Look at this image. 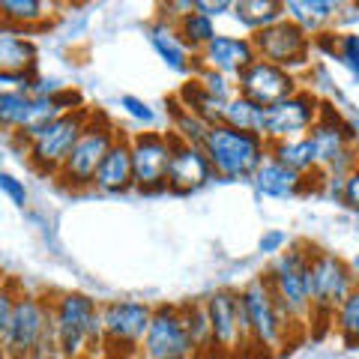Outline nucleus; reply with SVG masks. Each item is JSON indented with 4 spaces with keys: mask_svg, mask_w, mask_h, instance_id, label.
I'll list each match as a JSON object with an SVG mask.
<instances>
[{
    "mask_svg": "<svg viewBox=\"0 0 359 359\" xmlns=\"http://www.w3.org/2000/svg\"><path fill=\"white\" fill-rule=\"evenodd\" d=\"M255 60L257 54L252 36H224V33H216V39L198 54L201 69H212L222 75H240Z\"/></svg>",
    "mask_w": 359,
    "mask_h": 359,
    "instance_id": "f3484780",
    "label": "nucleus"
},
{
    "mask_svg": "<svg viewBox=\"0 0 359 359\" xmlns=\"http://www.w3.org/2000/svg\"><path fill=\"white\" fill-rule=\"evenodd\" d=\"M195 81L207 90V93L212 99H219V102L228 105L233 96H237V84H231V78L228 75H222V72H212V69H201Z\"/></svg>",
    "mask_w": 359,
    "mask_h": 359,
    "instance_id": "473e14b6",
    "label": "nucleus"
},
{
    "mask_svg": "<svg viewBox=\"0 0 359 359\" xmlns=\"http://www.w3.org/2000/svg\"><path fill=\"white\" fill-rule=\"evenodd\" d=\"M309 245H290L287 252L276 255L273 266L266 269V285L276 302L290 320L302 327L311 323V287H309Z\"/></svg>",
    "mask_w": 359,
    "mask_h": 359,
    "instance_id": "20e7f679",
    "label": "nucleus"
},
{
    "mask_svg": "<svg viewBox=\"0 0 359 359\" xmlns=\"http://www.w3.org/2000/svg\"><path fill=\"white\" fill-rule=\"evenodd\" d=\"M0 192L13 201L15 207H25L27 204V189H25V183H21L18 177L6 174V171H0Z\"/></svg>",
    "mask_w": 359,
    "mask_h": 359,
    "instance_id": "c9c22d12",
    "label": "nucleus"
},
{
    "mask_svg": "<svg viewBox=\"0 0 359 359\" xmlns=\"http://www.w3.org/2000/svg\"><path fill=\"white\" fill-rule=\"evenodd\" d=\"M207 132H210V126H207L204 120H198L195 114H189L186 108H180V105H177V111H174V135H177L180 141L204 144Z\"/></svg>",
    "mask_w": 359,
    "mask_h": 359,
    "instance_id": "2f4dec72",
    "label": "nucleus"
},
{
    "mask_svg": "<svg viewBox=\"0 0 359 359\" xmlns=\"http://www.w3.org/2000/svg\"><path fill=\"white\" fill-rule=\"evenodd\" d=\"M341 204H347L351 210H359V162L344 174V183H341Z\"/></svg>",
    "mask_w": 359,
    "mask_h": 359,
    "instance_id": "4c0bfd02",
    "label": "nucleus"
},
{
    "mask_svg": "<svg viewBox=\"0 0 359 359\" xmlns=\"http://www.w3.org/2000/svg\"><path fill=\"white\" fill-rule=\"evenodd\" d=\"M45 18H48V13H45V4H39V0H0V21L15 27L18 33L39 27Z\"/></svg>",
    "mask_w": 359,
    "mask_h": 359,
    "instance_id": "cd10ccee",
    "label": "nucleus"
},
{
    "mask_svg": "<svg viewBox=\"0 0 359 359\" xmlns=\"http://www.w3.org/2000/svg\"><path fill=\"white\" fill-rule=\"evenodd\" d=\"M252 45L261 60L278 66V69H287V72L302 69L311 54V36L287 18H282L273 27L252 33Z\"/></svg>",
    "mask_w": 359,
    "mask_h": 359,
    "instance_id": "f8f14e48",
    "label": "nucleus"
},
{
    "mask_svg": "<svg viewBox=\"0 0 359 359\" xmlns=\"http://www.w3.org/2000/svg\"><path fill=\"white\" fill-rule=\"evenodd\" d=\"M201 147H204L216 177L222 180H252L269 156V144L261 135L231 129L224 123L210 126Z\"/></svg>",
    "mask_w": 359,
    "mask_h": 359,
    "instance_id": "7ed1b4c3",
    "label": "nucleus"
},
{
    "mask_svg": "<svg viewBox=\"0 0 359 359\" xmlns=\"http://www.w3.org/2000/svg\"><path fill=\"white\" fill-rule=\"evenodd\" d=\"M120 105L126 108V114H129V117H135L138 123H144V126H153V123H156L153 108L144 102V99H138V96H123V99H120Z\"/></svg>",
    "mask_w": 359,
    "mask_h": 359,
    "instance_id": "e433bc0d",
    "label": "nucleus"
},
{
    "mask_svg": "<svg viewBox=\"0 0 359 359\" xmlns=\"http://www.w3.org/2000/svg\"><path fill=\"white\" fill-rule=\"evenodd\" d=\"M210 180H216V171H212L204 147H201V144L180 141L174 135V150H171V162H168L165 186L171 189V192L186 195V192H198V189H204Z\"/></svg>",
    "mask_w": 359,
    "mask_h": 359,
    "instance_id": "dca6fc26",
    "label": "nucleus"
},
{
    "mask_svg": "<svg viewBox=\"0 0 359 359\" xmlns=\"http://www.w3.org/2000/svg\"><path fill=\"white\" fill-rule=\"evenodd\" d=\"M210 330H212V347L222 353H240L252 351V335L245 309L240 299V290H216L212 297L204 299Z\"/></svg>",
    "mask_w": 359,
    "mask_h": 359,
    "instance_id": "9d476101",
    "label": "nucleus"
},
{
    "mask_svg": "<svg viewBox=\"0 0 359 359\" xmlns=\"http://www.w3.org/2000/svg\"><path fill=\"white\" fill-rule=\"evenodd\" d=\"M93 186L105 195H123L135 189V171H132V147L129 138L120 135L114 141V147L108 150V156L99 165V171L93 177Z\"/></svg>",
    "mask_w": 359,
    "mask_h": 359,
    "instance_id": "a211bd4d",
    "label": "nucleus"
},
{
    "mask_svg": "<svg viewBox=\"0 0 359 359\" xmlns=\"http://www.w3.org/2000/svg\"><path fill=\"white\" fill-rule=\"evenodd\" d=\"M255 180V189L261 192L264 198H297L299 192H306V177L290 171V168L278 165L276 159H269L257 168Z\"/></svg>",
    "mask_w": 359,
    "mask_h": 359,
    "instance_id": "6ab92c4d",
    "label": "nucleus"
},
{
    "mask_svg": "<svg viewBox=\"0 0 359 359\" xmlns=\"http://www.w3.org/2000/svg\"><path fill=\"white\" fill-rule=\"evenodd\" d=\"M233 15H237L252 33L273 27L285 18V4L282 0H237L233 4Z\"/></svg>",
    "mask_w": 359,
    "mask_h": 359,
    "instance_id": "393cba45",
    "label": "nucleus"
},
{
    "mask_svg": "<svg viewBox=\"0 0 359 359\" xmlns=\"http://www.w3.org/2000/svg\"><path fill=\"white\" fill-rule=\"evenodd\" d=\"M269 159H276L278 165L290 168L297 174H311L318 171V150H314L311 138H294V141H278V144H269Z\"/></svg>",
    "mask_w": 359,
    "mask_h": 359,
    "instance_id": "5701e85b",
    "label": "nucleus"
},
{
    "mask_svg": "<svg viewBox=\"0 0 359 359\" xmlns=\"http://www.w3.org/2000/svg\"><path fill=\"white\" fill-rule=\"evenodd\" d=\"M299 90V81L294 72L287 69H278V66L266 63L257 57L255 63H249L245 69L237 75V93L252 99L261 108H269L276 102H282V99L294 96Z\"/></svg>",
    "mask_w": 359,
    "mask_h": 359,
    "instance_id": "2eb2a0df",
    "label": "nucleus"
},
{
    "mask_svg": "<svg viewBox=\"0 0 359 359\" xmlns=\"http://www.w3.org/2000/svg\"><path fill=\"white\" fill-rule=\"evenodd\" d=\"M332 327L339 332V339L347 347H359V282L353 285V290L344 297V302L335 309Z\"/></svg>",
    "mask_w": 359,
    "mask_h": 359,
    "instance_id": "c756f323",
    "label": "nucleus"
},
{
    "mask_svg": "<svg viewBox=\"0 0 359 359\" xmlns=\"http://www.w3.org/2000/svg\"><path fill=\"white\" fill-rule=\"evenodd\" d=\"M332 57H339L359 78V33H341V36H335Z\"/></svg>",
    "mask_w": 359,
    "mask_h": 359,
    "instance_id": "72a5a7b5",
    "label": "nucleus"
},
{
    "mask_svg": "<svg viewBox=\"0 0 359 359\" xmlns=\"http://www.w3.org/2000/svg\"><path fill=\"white\" fill-rule=\"evenodd\" d=\"M353 153H356V159H359V129L353 132Z\"/></svg>",
    "mask_w": 359,
    "mask_h": 359,
    "instance_id": "a19ab883",
    "label": "nucleus"
},
{
    "mask_svg": "<svg viewBox=\"0 0 359 359\" xmlns=\"http://www.w3.org/2000/svg\"><path fill=\"white\" fill-rule=\"evenodd\" d=\"M150 45L174 72H189L192 69V48H189V45L183 42V36L177 33L174 21L159 18L156 25H150Z\"/></svg>",
    "mask_w": 359,
    "mask_h": 359,
    "instance_id": "aec40b11",
    "label": "nucleus"
},
{
    "mask_svg": "<svg viewBox=\"0 0 359 359\" xmlns=\"http://www.w3.org/2000/svg\"><path fill=\"white\" fill-rule=\"evenodd\" d=\"M120 138L114 123H111L105 114H90V123L84 126L81 138H78V144L72 147L69 159H66L63 171L57 174L66 186L72 189H84V186H93V177L99 171V165H102V159L108 156V150L114 147V141Z\"/></svg>",
    "mask_w": 359,
    "mask_h": 359,
    "instance_id": "1a4fd4ad",
    "label": "nucleus"
},
{
    "mask_svg": "<svg viewBox=\"0 0 359 359\" xmlns=\"http://www.w3.org/2000/svg\"><path fill=\"white\" fill-rule=\"evenodd\" d=\"M15 302H18L15 285L4 282V285H0V344H4V339H6V330H9V320H13Z\"/></svg>",
    "mask_w": 359,
    "mask_h": 359,
    "instance_id": "f704fd0d",
    "label": "nucleus"
},
{
    "mask_svg": "<svg viewBox=\"0 0 359 359\" xmlns=\"http://www.w3.org/2000/svg\"><path fill=\"white\" fill-rule=\"evenodd\" d=\"M102 353L108 356H138L141 341L150 330L153 309L138 299H111L102 302Z\"/></svg>",
    "mask_w": 359,
    "mask_h": 359,
    "instance_id": "6e6552de",
    "label": "nucleus"
},
{
    "mask_svg": "<svg viewBox=\"0 0 359 359\" xmlns=\"http://www.w3.org/2000/svg\"><path fill=\"white\" fill-rule=\"evenodd\" d=\"M90 114L93 111L87 108H75V111H66L57 120H51L48 126H42L33 138H27V156H30V165L36 168L39 174H54L57 177L63 171L66 159H69L72 147L81 138L84 126L90 123Z\"/></svg>",
    "mask_w": 359,
    "mask_h": 359,
    "instance_id": "0eeeda50",
    "label": "nucleus"
},
{
    "mask_svg": "<svg viewBox=\"0 0 359 359\" xmlns=\"http://www.w3.org/2000/svg\"><path fill=\"white\" fill-rule=\"evenodd\" d=\"M285 243H287V237L282 231H266L264 237H261V252L264 255H282L285 252Z\"/></svg>",
    "mask_w": 359,
    "mask_h": 359,
    "instance_id": "ea45409f",
    "label": "nucleus"
},
{
    "mask_svg": "<svg viewBox=\"0 0 359 359\" xmlns=\"http://www.w3.org/2000/svg\"><path fill=\"white\" fill-rule=\"evenodd\" d=\"M356 276L335 252L311 249L309 255V287H311V320L327 327L335 318V309L353 290Z\"/></svg>",
    "mask_w": 359,
    "mask_h": 359,
    "instance_id": "423d86ee",
    "label": "nucleus"
},
{
    "mask_svg": "<svg viewBox=\"0 0 359 359\" xmlns=\"http://www.w3.org/2000/svg\"><path fill=\"white\" fill-rule=\"evenodd\" d=\"M222 123L231 129H240V132H252V135H261L264 138V123H266V108H261L257 102L245 96H233L228 105H224V114Z\"/></svg>",
    "mask_w": 359,
    "mask_h": 359,
    "instance_id": "b1692460",
    "label": "nucleus"
},
{
    "mask_svg": "<svg viewBox=\"0 0 359 359\" xmlns=\"http://www.w3.org/2000/svg\"><path fill=\"white\" fill-rule=\"evenodd\" d=\"M323 111V102L309 90H297L294 96L282 99V102L266 108V123H264V141L278 144V141H294L306 138L311 126L318 123Z\"/></svg>",
    "mask_w": 359,
    "mask_h": 359,
    "instance_id": "9b49d317",
    "label": "nucleus"
},
{
    "mask_svg": "<svg viewBox=\"0 0 359 359\" xmlns=\"http://www.w3.org/2000/svg\"><path fill=\"white\" fill-rule=\"evenodd\" d=\"M335 15H339V4L332 0H287L285 4V18L302 27L309 36L311 33L320 36L323 27L335 21Z\"/></svg>",
    "mask_w": 359,
    "mask_h": 359,
    "instance_id": "4be33fe9",
    "label": "nucleus"
},
{
    "mask_svg": "<svg viewBox=\"0 0 359 359\" xmlns=\"http://www.w3.org/2000/svg\"><path fill=\"white\" fill-rule=\"evenodd\" d=\"M87 294H60L51 299V330L60 359H93L102 353V314Z\"/></svg>",
    "mask_w": 359,
    "mask_h": 359,
    "instance_id": "f257e3e1",
    "label": "nucleus"
},
{
    "mask_svg": "<svg viewBox=\"0 0 359 359\" xmlns=\"http://www.w3.org/2000/svg\"><path fill=\"white\" fill-rule=\"evenodd\" d=\"M195 9L201 15H207V18H219V15H224V13H233V4L231 0H195Z\"/></svg>",
    "mask_w": 359,
    "mask_h": 359,
    "instance_id": "58836bf2",
    "label": "nucleus"
},
{
    "mask_svg": "<svg viewBox=\"0 0 359 359\" xmlns=\"http://www.w3.org/2000/svg\"><path fill=\"white\" fill-rule=\"evenodd\" d=\"M4 359H60L51 330V299L18 294L6 339L0 344Z\"/></svg>",
    "mask_w": 359,
    "mask_h": 359,
    "instance_id": "f03ea898",
    "label": "nucleus"
},
{
    "mask_svg": "<svg viewBox=\"0 0 359 359\" xmlns=\"http://www.w3.org/2000/svg\"><path fill=\"white\" fill-rule=\"evenodd\" d=\"M174 27H177L180 36H183V42L189 45V48H192L195 57L207 48L212 39H216V25H212V18L201 15L198 9H195V13H189L186 18H180Z\"/></svg>",
    "mask_w": 359,
    "mask_h": 359,
    "instance_id": "c85d7f7f",
    "label": "nucleus"
},
{
    "mask_svg": "<svg viewBox=\"0 0 359 359\" xmlns=\"http://www.w3.org/2000/svg\"><path fill=\"white\" fill-rule=\"evenodd\" d=\"M195 344L186 332L180 306H156L141 341V359H192Z\"/></svg>",
    "mask_w": 359,
    "mask_h": 359,
    "instance_id": "ddd939ff",
    "label": "nucleus"
},
{
    "mask_svg": "<svg viewBox=\"0 0 359 359\" xmlns=\"http://www.w3.org/2000/svg\"><path fill=\"white\" fill-rule=\"evenodd\" d=\"M0 72L33 75L36 72V48L18 30H0Z\"/></svg>",
    "mask_w": 359,
    "mask_h": 359,
    "instance_id": "412c9836",
    "label": "nucleus"
},
{
    "mask_svg": "<svg viewBox=\"0 0 359 359\" xmlns=\"http://www.w3.org/2000/svg\"><path fill=\"white\" fill-rule=\"evenodd\" d=\"M33 96L27 90H6L0 93V132H21L30 120Z\"/></svg>",
    "mask_w": 359,
    "mask_h": 359,
    "instance_id": "bb28decb",
    "label": "nucleus"
},
{
    "mask_svg": "<svg viewBox=\"0 0 359 359\" xmlns=\"http://www.w3.org/2000/svg\"><path fill=\"white\" fill-rule=\"evenodd\" d=\"M183 311V323H186V332L195 344V353H204V351H216L212 347V330H210V318H207V309L204 302H195V306H180Z\"/></svg>",
    "mask_w": 359,
    "mask_h": 359,
    "instance_id": "7c9ffc66",
    "label": "nucleus"
},
{
    "mask_svg": "<svg viewBox=\"0 0 359 359\" xmlns=\"http://www.w3.org/2000/svg\"><path fill=\"white\" fill-rule=\"evenodd\" d=\"M240 299L245 309V320H249V335H252L255 351H269V353L282 351L290 341V332L299 330L276 302L264 276L252 278V282L240 290Z\"/></svg>",
    "mask_w": 359,
    "mask_h": 359,
    "instance_id": "39448f33",
    "label": "nucleus"
},
{
    "mask_svg": "<svg viewBox=\"0 0 359 359\" xmlns=\"http://www.w3.org/2000/svg\"><path fill=\"white\" fill-rule=\"evenodd\" d=\"M132 147V171H135V189L141 192H156L168 180V162L174 150L171 132H138L129 138Z\"/></svg>",
    "mask_w": 359,
    "mask_h": 359,
    "instance_id": "4468645a",
    "label": "nucleus"
},
{
    "mask_svg": "<svg viewBox=\"0 0 359 359\" xmlns=\"http://www.w3.org/2000/svg\"><path fill=\"white\" fill-rule=\"evenodd\" d=\"M180 108H186L189 114H195L198 120H204L207 126H216V123H222V114H224V102L212 99L198 81H189L183 90H180Z\"/></svg>",
    "mask_w": 359,
    "mask_h": 359,
    "instance_id": "a878e982",
    "label": "nucleus"
}]
</instances>
